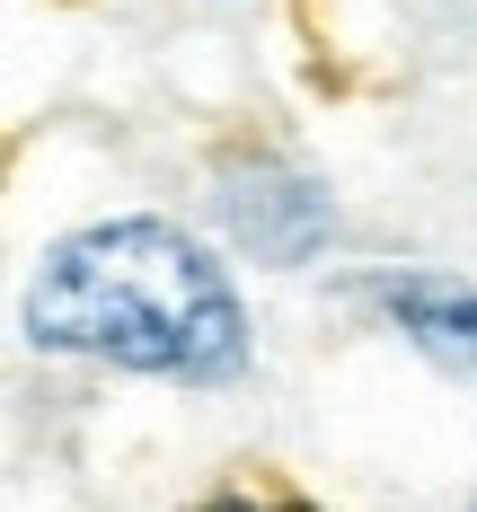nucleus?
<instances>
[{
    "label": "nucleus",
    "instance_id": "1",
    "mask_svg": "<svg viewBox=\"0 0 477 512\" xmlns=\"http://www.w3.org/2000/svg\"><path fill=\"white\" fill-rule=\"evenodd\" d=\"M18 327L36 354L115 362L142 380H239L248 371V309L204 239H186L159 212L89 221L53 239L27 274Z\"/></svg>",
    "mask_w": 477,
    "mask_h": 512
},
{
    "label": "nucleus",
    "instance_id": "2",
    "mask_svg": "<svg viewBox=\"0 0 477 512\" xmlns=\"http://www.w3.org/2000/svg\"><path fill=\"white\" fill-rule=\"evenodd\" d=\"M212 221L257 256V265H310L318 239H327V221H336V204H327V186L301 177L292 159H230L212 177Z\"/></svg>",
    "mask_w": 477,
    "mask_h": 512
},
{
    "label": "nucleus",
    "instance_id": "3",
    "mask_svg": "<svg viewBox=\"0 0 477 512\" xmlns=\"http://www.w3.org/2000/svg\"><path fill=\"white\" fill-rule=\"evenodd\" d=\"M354 301L380 309L433 371L477 389V283L469 274H424V265H380L354 283Z\"/></svg>",
    "mask_w": 477,
    "mask_h": 512
},
{
    "label": "nucleus",
    "instance_id": "4",
    "mask_svg": "<svg viewBox=\"0 0 477 512\" xmlns=\"http://www.w3.org/2000/svg\"><path fill=\"white\" fill-rule=\"evenodd\" d=\"M204 512H265V504H248V495H212Z\"/></svg>",
    "mask_w": 477,
    "mask_h": 512
},
{
    "label": "nucleus",
    "instance_id": "5",
    "mask_svg": "<svg viewBox=\"0 0 477 512\" xmlns=\"http://www.w3.org/2000/svg\"><path fill=\"white\" fill-rule=\"evenodd\" d=\"M283 512H310V504H283Z\"/></svg>",
    "mask_w": 477,
    "mask_h": 512
}]
</instances>
